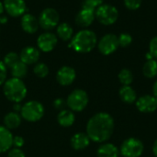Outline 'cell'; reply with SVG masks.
I'll use <instances>...</instances> for the list:
<instances>
[{"label": "cell", "instance_id": "ab89813d", "mask_svg": "<svg viewBox=\"0 0 157 157\" xmlns=\"http://www.w3.org/2000/svg\"><path fill=\"white\" fill-rule=\"evenodd\" d=\"M153 96H155L157 98V80L155 81V83L154 84V86H153Z\"/></svg>", "mask_w": 157, "mask_h": 157}, {"label": "cell", "instance_id": "3957f363", "mask_svg": "<svg viewBox=\"0 0 157 157\" xmlns=\"http://www.w3.org/2000/svg\"><path fill=\"white\" fill-rule=\"evenodd\" d=\"M5 97L13 103H20L27 97L28 89L22 79L11 77L3 85Z\"/></svg>", "mask_w": 157, "mask_h": 157}, {"label": "cell", "instance_id": "836d02e7", "mask_svg": "<svg viewBox=\"0 0 157 157\" xmlns=\"http://www.w3.org/2000/svg\"><path fill=\"white\" fill-rule=\"evenodd\" d=\"M7 157H26V155L20 148L12 147L7 153Z\"/></svg>", "mask_w": 157, "mask_h": 157}, {"label": "cell", "instance_id": "d4e9b609", "mask_svg": "<svg viewBox=\"0 0 157 157\" xmlns=\"http://www.w3.org/2000/svg\"><path fill=\"white\" fill-rule=\"evenodd\" d=\"M10 69H11L12 77H15V78L22 79L28 74V65L25 64L24 63H22L21 61H18Z\"/></svg>", "mask_w": 157, "mask_h": 157}, {"label": "cell", "instance_id": "83f0119b", "mask_svg": "<svg viewBox=\"0 0 157 157\" xmlns=\"http://www.w3.org/2000/svg\"><path fill=\"white\" fill-rule=\"evenodd\" d=\"M33 73L40 78H44L49 75V67L44 63H37L33 68Z\"/></svg>", "mask_w": 157, "mask_h": 157}, {"label": "cell", "instance_id": "f35d334b", "mask_svg": "<svg viewBox=\"0 0 157 157\" xmlns=\"http://www.w3.org/2000/svg\"><path fill=\"white\" fill-rule=\"evenodd\" d=\"M153 153H154V155L157 157V139L153 144Z\"/></svg>", "mask_w": 157, "mask_h": 157}, {"label": "cell", "instance_id": "30bf717a", "mask_svg": "<svg viewBox=\"0 0 157 157\" xmlns=\"http://www.w3.org/2000/svg\"><path fill=\"white\" fill-rule=\"evenodd\" d=\"M58 43V37L50 31L40 34L37 39V45L39 50L43 52H50L53 51Z\"/></svg>", "mask_w": 157, "mask_h": 157}, {"label": "cell", "instance_id": "7a4b0ae2", "mask_svg": "<svg viewBox=\"0 0 157 157\" xmlns=\"http://www.w3.org/2000/svg\"><path fill=\"white\" fill-rule=\"evenodd\" d=\"M98 45V38L94 31L90 29H81L73 36L70 47L79 53L90 52Z\"/></svg>", "mask_w": 157, "mask_h": 157}, {"label": "cell", "instance_id": "f546056e", "mask_svg": "<svg viewBox=\"0 0 157 157\" xmlns=\"http://www.w3.org/2000/svg\"><path fill=\"white\" fill-rule=\"evenodd\" d=\"M125 6L130 10H137L142 6L143 0H123Z\"/></svg>", "mask_w": 157, "mask_h": 157}, {"label": "cell", "instance_id": "8d00e7d4", "mask_svg": "<svg viewBox=\"0 0 157 157\" xmlns=\"http://www.w3.org/2000/svg\"><path fill=\"white\" fill-rule=\"evenodd\" d=\"M21 109H22V105H20V103H14V106H13V110L15 112H20L21 111Z\"/></svg>", "mask_w": 157, "mask_h": 157}, {"label": "cell", "instance_id": "f1b7e54d", "mask_svg": "<svg viewBox=\"0 0 157 157\" xmlns=\"http://www.w3.org/2000/svg\"><path fill=\"white\" fill-rule=\"evenodd\" d=\"M118 40H119L120 46L121 47H123V48L130 46L132 44V35L129 34V33H126V32L121 33L120 36L118 37Z\"/></svg>", "mask_w": 157, "mask_h": 157}, {"label": "cell", "instance_id": "1f68e13d", "mask_svg": "<svg viewBox=\"0 0 157 157\" xmlns=\"http://www.w3.org/2000/svg\"><path fill=\"white\" fill-rule=\"evenodd\" d=\"M149 52L155 59H157V36L154 37L149 43Z\"/></svg>", "mask_w": 157, "mask_h": 157}, {"label": "cell", "instance_id": "d6a6232c", "mask_svg": "<svg viewBox=\"0 0 157 157\" xmlns=\"http://www.w3.org/2000/svg\"><path fill=\"white\" fill-rule=\"evenodd\" d=\"M6 76H7V68L4 64V63L0 61V86L4 85V83L6 81Z\"/></svg>", "mask_w": 157, "mask_h": 157}, {"label": "cell", "instance_id": "5bb4252c", "mask_svg": "<svg viewBox=\"0 0 157 157\" xmlns=\"http://www.w3.org/2000/svg\"><path fill=\"white\" fill-rule=\"evenodd\" d=\"M95 9L88 8V7H82V9L78 12L75 17V23L77 26L81 28H87L89 27L96 18Z\"/></svg>", "mask_w": 157, "mask_h": 157}, {"label": "cell", "instance_id": "60d3db41", "mask_svg": "<svg viewBox=\"0 0 157 157\" xmlns=\"http://www.w3.org/2000/svg\"><path fill=\"white\" fill-rule=\"evenodd\" d=\"M145 57H146V59H147V61H148V60H152V59H155V58L153 57V55H152V54H151V53H150L149 52H148L146 53V55H145Z\"/></svg>", "mask_w": 157, "mask_h": 157}, {"label": "cell", "instance_id": "603a6c76", "mask_svg": "<svg viewBox=\"0 0 157 157\" xmlns=\"http://www.w3.org/2000/svg\"><path fill=\"white\" fill-rule=\"evenodd\" d=\"M119 96L121 99L127 104H132L137 100V94L131 86H123L119 91Z\"/></svg>", "mask_w": 157, "mask_h": 157}, {"label": "cell", "instance_id": "d6986e66", "mask_svg": "<svg viewBox=\"0 0 157 157\" xmlns=\"http://www.w3.org/2000/svg\"><path fill=\"white\" fill-rule=\"evenodd\" d=\"M120 150L110 143L102 144L97 151L98 157H119Z\"/></svg>", "mask_w": 157, "mask_h": 157}, {"label": "cell", "instance_id": "e0dca14e", "mask_svg": "<svg viewBox=\"0 0 157 157\" xmlns=\"http://www.w3.org/2000/svg\"><path fill=\"white\" fill-rule=\"evenodd\" d=\"M13 134L5 126H0V154L8 152L13 147Z\"/></svg>", "mask_w": 157, "mask_h": 157}, {"label": "cell", "instance_id": "9a60e30c", "mask_svg": "<svg viewBox=\"0 0 157 157\" xmlns=\"http://www.w3.org/2000/svg\"><path fill=\"white\" fill-rule=\"evenodd\" d=\"M40 50L33 46H27L23 48L19 53V59L27 65L36 64L40 59Z\"/></svg>", "mask_w": 157, "mask_h": 157}, {"label": "cell", "instance_id": "277c9868", "mask_svg": "<svg viewBox=\"0 0 157 157\" xmlns=\"http://www.w3.org/2000/svg\"><path fill=\"white\" fill-rule=\"evenodd\" d=\"M44 107L37 100H29L22 105L20 115L23 120L29 122H36L42 119L44 116Z\"/></svg>", "mask_w": 157, "mask_h": 157}, {"label": "cell", "instance_id": "7402d4cb", "mask_svg": "<svg viewBox=\"0 0 157 157\" xmlns=\"http://www.w3.org/2000/svg\"><path fill=\"white\" fill-rule=\"evenodd\" d=\"M56 36L63 41L72 40L74 36V29L72 26L66 22L60 23L56 27Z\"/></svg>", "mask_w": 157, "mask_h": 157}, {"label": "cell", "instance_id": "ac0fdd59", "mask_svg": "<svg viewBox=\"0 0 157 157\" xmlns=\"http://www.w3.org/2000/svg\"><path fill=\"white\" fill-rule=\"evenodd\" d=\"M90 139L88 135L85 132H77L74 134L71 138V146L76 151L85 150L90 144Z\"/></svg>", "mask_w": 157, "mask_h": 157}, {"label": "cell", "instance_id": "cb8c5ba5", "mask_svg": "<svg viewBox=\"0 0 157 157\" xmlns=\"http://www.w3.org/2000/svg\"><path fill=\"white\" fill-rule=\"evenodd\" d=\"M143 74L147 78H155L157 75V61L152 59L146 61L143 67Z\"/></svg>", "mask_w": 157, "mask_h": 157}, {"label": "cell", "instance_id": "74e56055", "mask_svg": "<svg viewBox=\"0 0 157 157\" xmlns=\"http://www.w3.org/2000/svg\"><path fill=\"white\" fill-rule=\"evenodd\" d=\"M7 21H8V18L6 16H4V15L0 16V24H6Z\"/></svg>", "mask_w": 157, "mask_h": 157}, {"label": "cell", "instance_id": "ffe728a7", "mask_svg": "<svg viewBox=\"0 0 157 157\" xmlns=\"http://www.w3.org/2000/svg\"><path fill=\"white\" fill-rule=\"evenodd\" d=\"M22 122V117L20 114L15 111H11L7 113L4 117V126L8 130H15L17 129Z\"/></svg>", "mask_w": 157, "mask_h": 157}, {"label": "cell", "instance_id": "4fadbf2b", "mask_svg": "<svg viewBox=\"0 0 157 157\" xmlns=\"http://www.w3.org/2000/svg\"><path fill=\"white\" fill-rule=\"evenodd\" d=\"M75 77H76L75 70L73 67L67 66V65L61 67L57 71V74H56L57 82L61 86H63L72 85L74 83V81L75 80Z\"/></svg>", "mask_w": 157, "mask_h": 157}, {"label": "cell", "instance_id": "6da1fadb", "mask_svg": "<svg viewBox=\"0 0 157 157\" xmlns=\"http://www.w3.org/2000/svg\"><path fill=\"white\" fill-rule=\"evenodd\" d=\"M114 120L107 112H98L92 116L86 123V134L95 143L107 142L114 132Z\"/></svg>", "mask_w": 157, "mask_h": 157}, {"label": "cell", "instance_id": "8fae6325", "mask_svg": "<svg viewBox=\"0 0 157 157\" xmlns=\"http://www.w3.org/2000/svg\"><path fill=\"white\" fill-rule=\"evenodd\" d=\"M3 5L5 11L10 17H22L27 11L25 0H4Z\"/></svg>", "mask_w": 157, "mask_h": 157}, {"label": "cell", "instance_id": "4dcf8cb0", "mask_svg": "<svg viewBox=\"0 0 157 157\" xmlns=\"http://www.w3.org/2000/svg\"><path fill=\"white\" fill-rule=\"evenodd\" d=\"M102 4H103V0H85L84 4H83V6L92 8V9L96 10Z\"/></svg>", "mask_w": 157, "mask_h": 157}, {"label": "cell", "instance_id": "8992f818", "mask_svg": "<svg viewBox=\"0 0 157 157\" xmlns=\"http://www.w3.org/2000/svg\"><path fill=\"white\" fill-rule=\"evenodd\" d=\"M95 14L98 21L105 26L114 24L119 17V11L117 7L109 4H102L99 6L96 9Z\"/></svg>", "mask_w": 157, "mask_h": 157}, {"label": "cell", "instance_id": "44dd1931", "mask_svg": "<svg viewBox=\"0 0 157 157\" xmlns=\"http://www.w3.org/2000/svg\"><path fill=\"white\" fill-rule=\"evenodd\" d=\"M57 121L58 123L64 128L72 126L75 121V115L70 109H63L57 115Z\"/></svg>", "mask_w": 157, "mask_h": 157}, {"label": "cell", "instance_id": "b9f144b4", "mask_svg": "<svg viewBox=\"0 0 157 157\" xmlns=\"http://www.w3.org/2000/svg\"><path fill=\"white\" fill-rule=\"evenodd\" d=\"M5 11V8H4V5H3V3L0 1V16L3 14V12Z\"/></svg>", "mask_w": 157, "mask_h": 157}, {"label": "cell", "instance_id": "484cf974", "mask_svg": "<svg viewBox=\"0 0 157 157\" xmlns=\"http://www.w3.org/2000/svg\"><path fill=\"white\" fill-rule=\"evenodd\" d=\"M119 81L123 85V86H131V84L133 82V75L131 70L124 68L122 69L118 75Z\"/></svg>", "mask_w": 157, "mask_h": 157}, {"label": "cell", "instance_id": "2e32d148", "mask_svg": "<svg viewBox=\"0 0 157 157\" xmlns=\"http://www.w3.org/2000/svg\"><path fill=\"white\" fill-rule=\"evenodd\" d=\"M20 25H21L22 29L29 34L36 33L40 27L39 20L37 19V17L29 13H25L21 17Z\"/></svg>", "mask_w": 157, "mask_h": 157}, {"label": "cell", "instance_id": "52a82bcc", "mask_svg": "<svg viewBox=\"0 0 157 157\" xmlns=\"http://www.w3.org/2000/svg\"><path fill=\"white\" fill-rule=\"evenodd\" d=\"M144 150V145L138 138L126 139L121 145L120 153L123 157H140Z\"/></svg>", "mask_w": 157, "mask_h": 157}, {"label": "cell", "instance_id": "4316f807", "mask_svg": "<svg viewBox=\"0 0 157 157\" xmlns=\"http://www.w3.org/2000/svg\"><path fill=\"white\" fill-rule=\"evenodd\" d=\"M18 61H20L19 54H17V53H16L14 52H8L7 54L5 55L4 60H3V63L6 66V68H11Z\"/></svg>", "mask_w": 157, "mask_h": 157}, {"label": "cell", "instance_id": "9c48e42d", "mask_svg": "<svg viewBox=\"0 0 157 157\" xmlns=\"http://www.w3.org/2000/svg\"><path fill=\"white\" fill-rule=\"evenodd\" d=\"M120 47L118 36L113 33L104 35L98 42V49L103 55H110Z\"/></svg>", "mask_w": 157, "mask_h": 157}, {"label": "cell", "instance_id": "7bdbcfd3", "mask_svg": "<svg viewBox=\"0 0 157 157\" xmlns=\"http://www.w3.org/2000/svg\"><path fill=\"white\" fill-rule=\"evenodd\" d=\"M122 157H123V156H122Z\"/></svg>", "mask_w": 157, "mask_h": 157}, {"label": "cell", "instance_id": "d590c367", "mask_svg": "<svg viewBox=\"0 0 157 157\" xmlns=\"http://www.w3.org/2000/svg\"><path fill=\"white\" fill-rule=\"evenodd\" d=\"M24 145V139L21 136H14L13 137V147L21 148Z\"/></svg>", "mask_w": 157, "mask_h": 157}, {"label": "cell", "instance_id": "ba28073f", "mask_svg": "<svg viewBox=\"0 0 157 157\" xmlns=\"http://www.w3.org/2000/svg\"><path fill=\"white\" fill-rule=\"evenodd\" d=\"M38 20H39L40 27L49 31L52 29H55L59 25L60 15L56 9L52 7H47L40 12Z\"/></svg>", "mask_w": 157, "mask_h": 157}, {"label": "cell", "instance_id": "7c38bea8", "mask_svg": "<svg viewBox=\"0 0 157 157\" xmlns=\"http://www.w3.org/2000/svg\"><path fill=\"white\" fill-rule=\"evenodd\" d=\"M136 108L143 113H152L157 109V98L153 95H144L136 100Z\"/></svg>", "mask_w": 157, "mask_h": 157}, {"label": "cell", "instance_id": "e575fe53", "mask_svg": "<svg viewBox=\"0 0 157 157\" xmlns=\"http://www.w3.org/2000/svg\"><path fill=\"white\" fill-rule=\"evenodd\" d=\"M65 104H66V101L63 99V98H56L55 100H54V102H53V106H54V108L56 109H58V110H63V109H64L63 108H64V106H65Z\"/></svg>", "mask_w": 157, "mask_h": 157}, {"label": "cell", "instance_id": "5b68a950", "mask_svg": "<svg viewBox=\"0 0 157 157\" xmlns=\"http://www.w3.org/2000/svg\"><path fill=\"white\" fill-rule=\"evenodd\" d=\"M88 101V95L85 90L75 89L68 95L66 98V105L73 112H80L86 108Z\"/></svg>", "mask_w": 157, "mask_h": 157}]
</instances>
